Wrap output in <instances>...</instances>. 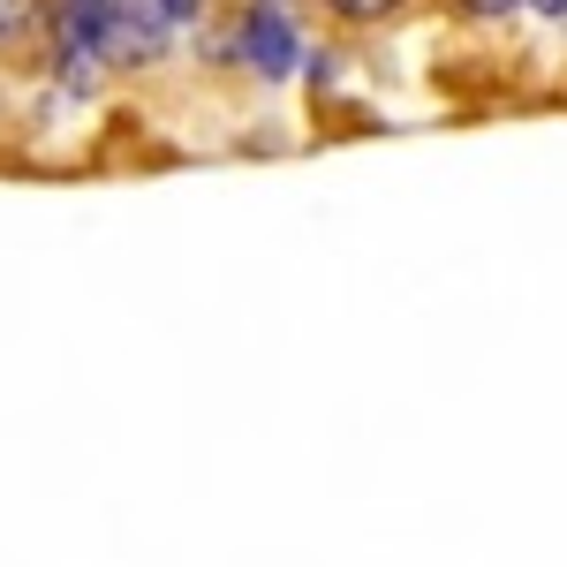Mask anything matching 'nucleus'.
<instances>
[{
    "label": "nucleus",
    "instance_id": "nucleus-4",
    "mask_svg": "<svg viewBox=\"0 0 567 567\" xmlns=\"http://www.w3.org/2000/svg\"><path fill=\"white\" fill-rule=\"evenodd\" d=\"M333 16H349V23H379V16H401L409 0H326Z\"/></svg>",
    "mask_w": 567,
    "mask_h": 567
},
{
    "label": "nucleus",
    "instance_id": "nucleus-3",
    "mask_svg": "<svg viewBox=\"0 0 567 567\" xmlns=\"http://www.w3.org/2000/svg\"><path fill=\"white\" fill-rule=\"evenodd\" d=\"M23 31H39V0H0V45Z\"/></svg>",
    "mask_w": 567,
    "mask_h": 567
},
{
    "label": "nucleus",
    "instance_id": "nucleus-7",
    "mask_svg": "<svg viewBox=\"0 0 567 567\" xmlns=\"http://www.w3.org/2000/svg\"><path fill=\"white\" fill-rule=\"evenodd\" d=\"M529 8H537V16H567V0H529Z\"/></svg>",
    "mask_w": 567,
    "mask_h": 567
},
{
    "label": "nucleus",
    "instance_id": "nucleus-5",
    "mask_svg": "<svg viewBox=\"0 0 567 567\" xmlns=\"http://www.w3.org/2000/svg\"><path fill=\"white\" fill-rule=\"evenodd\" d=\"M197 8H205V0H159V16H167V23H189Z\"/></svg>",
    "mask_w": 567,
    "mask_h": 567
},
{
    "label": "nucleus",
    "instance_id": "nucleus-6",
    "mask_svg": "<svg viewBox=\"0 0 567 567\" xmlns=\"http://www.w3.org/2000/svg\"><path fill=\"white\" fill-rule=\"evenodd\" d=\"M470 8H477V16H507L515 0H470Z\"/></svg>",
    "mask_w": 567,
    "mask_h": 567
},
{
    "label": "nucleus",
    "instance_id": "nucleus-1",
    "mask_svg": "<svg viewBox=\"0 0 567 567\" xmlns=\"http://www.w3.org/2000/svg\"><path fill=\"white\" fill-rule=\"evenodd\" d=\"M235 45H243V61L258 69L265 84H280L288 69H296V23L280 16V8H243V23H235Z\"/></svg>",
    "mask_w": 567,
    "mask_h": 567
},
{
    "label": "nucleus",
    "instance_id": "nucleus-2",
    "mask_svg": "<svg viewBox=\"0 0 567 567\" xmlns=\"http://www.w3.org/2000/svg\"><path fill=\"white\" fill-rule=\"evenodd\" d=\"M167 16H159V0H106V39L99 53L106 61H152L159 45H167Z\"/></svg>",
    "mask_w": 567,
    "mask_h": 567
}]
</instances>
